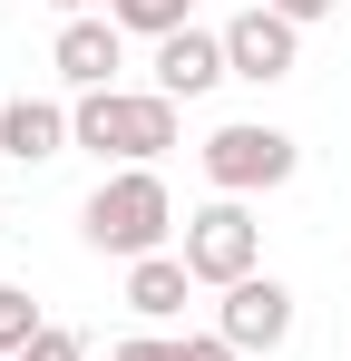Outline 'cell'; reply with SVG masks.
Returning <instances> with one entry per match:
<instances>
[{
    "mask_svg": "<svg viewBox=\"0 0 351 361\" xmlns=\"http://www.w3.org/2000/svg\"><path fill=\"white\" fill-rule=\"evenodd\" d=\"M185 293H195L185 254H147V264H127V312H137V322H176Z\"/></svg>",
    "mask_w": 351,
    "mask_h": 361,
    "instance_id": "10",
    "label": "cell"
},
{
    "mask_svg": "<svg viewBox=\"0 0 351 361\" xmlns=\"http://www.w3.org/2000/svg\"><path fill=\"white\" fill-rule=\"evenodd\" d=\"M195 157H205V185H215V195H244V205H254V195H273V185H292V166H302V147H292L283 127H264V118L215 127Z\"/></svg>",
    "mask_w": 351,
    "mask_h": 361,
    "instance_id": "3",
    "label": "cell"
},
{
    "mask_svg": "<svg viewBox=\"0 0 351 361\" xmlns=\"http://www.w3.org/2000/svg\"><path fill=\"white\" fill-rule=\"evenodd\" d=\"M68 147H78V127H68L58 98H10V108H0V157L49 166V157H68Z\"/></svg>",
    "mask_w": 351,
    "mask_h": 361,
    "instance_id": "8",
    "label": "cell"
},
{
    "mask_svg": "<svg viewBox=\"0 0 351 361\" xmlns=\"http://www.w3.org/2000/svg\"><path fill=\"white\" fill-rule=\"evenodd\" d=\"M264 10H283L292 30H312V20H332V10H342V0H264Z\"/></svg>",
    "mask_w": 351,
    "mask_h": 361,
    "instance_id": "15",
    "label": "cell"
},
{
    "mask_svg": "<svg viewBox=\"0 0 351 361\" xmlns=\"http://www.w3.org/2000/svg\"><path fill=\"white\" fill-rule=\"evenodd\" d=\"M0 361H10V352H0Z\"/></svg>",
    "mask_w": 351,
    "mask_h": 361,
    "instance_id": "18",
    "label": "cell"
},
{
    "mask_svg": "<svg viewBox=\"0 0 351 361\" xmlns=\"http://www.w3.org/2000/svg\"><path fill=\"white\" fill-rule=\"evenodd\" d=\"M185 10H195V0H108V20L127 39H176V30H195Z\"/></svg>",
    "mask_w": 351,
    "mask_h": 361,
    "instance_id": "11",
    "label": "cell"
},
{
    "mask_svg": "<svg viewBox=\"0 0 351 361\" xmlns=\"http://www.w3.org/2000/svg\"><path fill=\"white\" fill-rule=\"evenodd\" d=\"M225 30H176V39H156V88L166 98H205V88H225Z\"/></svg>",
    "mask_w": 351,
    "mask_h": 361,
    "instance_id": "9",
    "label": "cell"
},
{
    "mask_svg": "<svg viewBox=\"0 0 351 361\" xmlns=\"http://www.w3.org/2000/svg\"><path fill=\"white\" fill-rule=\"evenodd\" d=\"M292 59H302V30H292L283 10H234L225 20V68L244 78V88H273V78H292Z\"/></svg>",
    "mask_w": 351,
    "mask_h": 361,
    "instance_id": "5",
    "label": "cell"
},
{
    "mask_svg": "<svg viewBox=\"0 0 351 361\" xmlns=\"http://www.w3.org/2000/svg\"><path fill=\"white\" fill-rule=\"evenodd\" d=\"M68 127H78V147L108 157V166H156L176 147V98L166 88H98V98L68 108Z\"/></svg>",
    "mask_w": 351,
    "mask_h": 361,
    "instance_id": "2",
    "label": "cell"
},
{
    "mask_svg": "<svg viewBox=\"0 0 351 361\" xmlns=\"http://www.w3.org/2000/svg\"><path fill=\"white\" fill-rule=\"evenodd\" d=\"M20 361H88V342H78L68 322H49V332H39V342H30V352H20Z\"/></svg>",
    "mask_w": 351,
    "mask_h": 361,
    "instance_id": "14",
    "label": "cell"
},
{
    "mask_svg": "<svg viewBox=\"0 0 351 361\" xmlns=\"http://www.w3.org/2000/svg\"><path fill=\"white\" fill-rule=\"evenodd\" d=\"M78 235L98 244V254H117V264H147V254H166L176 235V195L156 166H117V176H98V195L78 205Z\"/></svg>",
    "mask_w": 351,
    "mask_h": 361,
    "instance_id": "1",
    "label": "cell"
},
{
    "mask_svg": "<svg viewBox=\"0 0 351 361\" xmlns=\"http://www.w3.org/2000/svg\"><path fill=\"white\" fill-rule=\"evenodd\" d=\"M215 332H225L234 352H283L292 342V293L273 283V274H244V283L215 302Z\"/></svg>",
    "mask_w": 351,
    "mask_h": 361,
    "instance_id": "7",
    "label": "cell"
},
{
    "mask_svg": "<svg viewBox=\"0 0 351 361\" xmlns=\"http://www.w3.org/2000/svg\"><path fill=\"white\" fill-rule=\"evenodd\" d=\"M49 10L58 20H88V10H108V0H49Z\"/></svg>",
    "mask_w": 351,
    "mask_h": 361,
    "instance_id": "17",
    "label": "cell"
},
{
    "mask_svg": "<svg viewBox=\"0 0 351 361\" xmlns=\"http://www.w3.org/2000/svg\"><path fill=\"white\" fill-rule=\"evenodd\" d=\"M185 352H195V361H244V352L225 342V332H185Z\"/></svg>",
    "mask_w": 351,
    "mask_h": 361,
    "instance_id": "16",
    "label": "cell"
},
{
    "mask_svg": "<svg viewBox=\"0 0 351 361\" xmlns=\"http://www.w3.org/2000/svg\"><path fill=\"white\" fill-rule=\"evenodd\" d=\"M108 361H195V352H185V332H127Z\"/></svg>",
    "mask_w": 351,
    "mask_h": 361,
    "instance_id": "13",
    "label": "cell"
},
{
    "mask_svg": "<svg viewBox=\"0 0 351 361\" xmlns=\"http://www.w3.org/2000/svg\"><path fill=\"white\" fill-rule=\"evenodd\" d=\"M185 274L195 283H215V293H234L244 274H264V225H254V205L244 195H215V205H195L185 215Z\"/></svg>",
    "mask_w": 351,
    "mask_h": 361,
    "instance_id": "4",
    "label": "cell"
},
{
    "mask_svg": "<svg viewBox=\"0 0 351 361\" xmlns=\"http://www.w3.org/2000/svg\"><path fill=\"white\" fill-rule=\"evenodd\" d=\"M39 332H49V322H39V302H30V283H0V352L20 361L30 342H39Z\"/></svg>",
    "mask_w": 351,
    "mask_h": 361,
    "instance_id": "12",
    "label": "cell"
},
{
    "mask_svg": "<svg viewBox=\"0 0 351 361\" xmlns=\"http://www.w3.org/2000/svg\"><path fill=\"white\" fill-rule=\"evenodd\" d=\"M49 68L78 88V98H98V88H117V68H127V30H117L108 10H88V20H58Z\"/></svg>",
    "mask_w": 351,
    "mask_h": 361,
    "instance_id": "6",
    "label": "cell"
}]
</instances>
